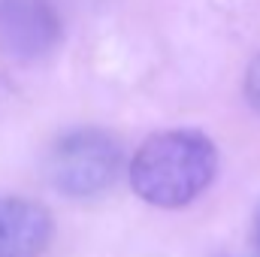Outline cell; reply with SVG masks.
<instances>
[{
	"label": "cell",
	"instance_id": "1",
	"mask_svg": "<svg viewBox=\"0 0 260 257\" xmlns=\"http://www.w3.org/2000/svg\"><path fill=\"white\" fill-rule=\"evenodd\" d=\"M218 170V151L197 130H167L148 136L130 160V188L139 200L179 209L209 188Z\"/></svg>",
	"mask_w": 260,
	"mask_h": 257
},
{
	"label": "cell",
	"instance_id": "2",
	"mask_svg": "<svg viewBox=\"0 0 260 257\" xmlns=\"http://www.w3.org/2000/svg\"><path fill=\"white\" fill-rule=\"evenodd\" d=\"M121 173V145L106 130H73L46 157V179L64 197H94L112 188Z\"/></svg>",
	"mask_w": 260,
	"mask_h": 257
},
{
	"label": "cell",
	"instance_id": "3",
	"mask_svg": "<svg viewBox=\"0 0 260 257\" xmlns=\"http://www.w3.org/2000/svg\"><path fill=\"white\" fill-rule=\"evenodd\" d=\"M61 43V15L49 0H0V55L40 61Z\"/></svg>",
	"mask_w": 260,
	"mask_h": 257
},
{
	"label": "cell",
	"instance_id": "4",
	"mask_svg": "<svg viewBox=\"0 0 260 257\" xmlns=\"http://www.w3.org/2000/svg\"><path fill=\"white\" fill-rule=\"evenodd\" d=\"M52 239V215L21 197H0V257H40Z\"/></svg>",
	"mask_w": 260,
	"mask_h": 257
},
{
	"label": "cell",
	"instance_id": "5",
	"mask_svg": "<svg viewBox=\"0 0 260 257\" xmlns=\"http://www.w3.org/2000/svg\"><path fill=\"white\" fill-rule=\"evenodd\" d=\"M245 100L260 112V55L245 70Z\"/></svg>",
	"mask_w": 260,
	"mask_h": 257
},
{
	"label": "cell",
	"instance_id": "6",
	"mask_svg": "<svg viewBox=\"0 0 260 257\" xmlns=\"http://www.w3.org/2000/svg\"><path fill=\"white\" fill-rule=\"evenodd\" d=\"M251 245L260 254V209H257V215H254V224H251Z\"/></svg>",
	"mask_w": 260,
	"mask_h": 257
}]
</instances>
